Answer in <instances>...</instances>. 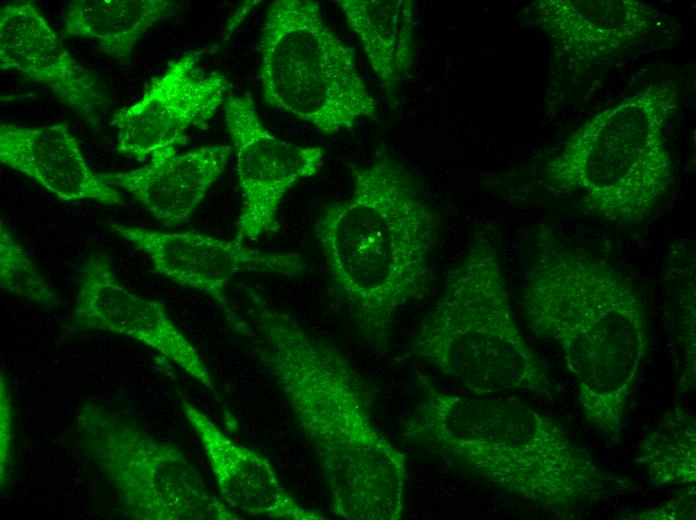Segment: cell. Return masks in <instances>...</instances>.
<instances>
[{"instance_id":"1","label":"cell","mask_w":696,"mask_h":520,"mask_svg":"<svg viewBox=\"0 0 696 520\" xmlns=\"http://www.w3.org/2000/svg\"><path fill=\"white\" fill-rule=\"evenodd\" d=\"M246 319L234 330L285 396L310 444L331 511L347 520H400L408 460L378 428L368 384L344 353L244 287Z\"/></svg>"},{"instance_id":"2","label":"cell","mask_w":696,"mask_h":520,"mask_svg":"<svg viewBox=\"0 0 696 520\" xmlns=\"http://www.w3.org/2000/svg\"><path fill=\"white\" fill-rule=\"evenodd\" d=\"M521 308L530 332L562 351L587 422L617 441L649 346L635 287L604 259L542 228L535 235Z\"/></svg>"},{"instance_id":"3","label":"cell","mask_w":696,"mask_h":520,"mask_svg":"<svg viewBox=\"0 0 696 520\" xmlns=\"http://www.w3.org/2000/svg\"><path fill=\"white\" fill-rule=\"evenodd\" d=\"M350 174L351 195L320 212L314 235L357 330L386 350L396 316L431 285L440 219L421 182L386 148Z\"/></svg>"},{"instance_id":"4","label":"cell","mask_w":696,"mask_h":520,"mask_svg":"<svg viewBox=\"0 0 696 520\" xmlns=\"http://www.w3.org/2000/svg\"><path fill=\"white\" fill-rule=\"evenodd\" d=\"M457 394L427 384L403 437L448 465L551 510L604 499L620 482L549 416L513 396Z\"/></svg>"},{"instance_id":"5","label":"cell","mask_w":696,"mask_h":520,"mask_svg":"<svg viewBox=\"0 0 696 520\" xmlns=\"http://www.w3.org/2000/svg\"><path fill=\"white\" fill-rule=\"evenodd\" d=\"M410 348L419 360L472 394L554 396L545 363L516 322L499 244L488 229L471 237L417 325Z\"/></svg>"},{"instance_id":"6","label":"cell","mask_w":696,"mask_h":520,"mask_svg":"<svg viewBox=\"0 0 696 520\" xmlns=\"http://www.w3.org/2000/svg\"><path fill=\"white\" fill-rule=\"evenodd\" d=\"M679 96L647 85L587 119L541 167L550 195H575L581 211L616 225L648 218L674 184L668 131Z\"/></svg>"},{"instance_id":"7","label":"cell","mask_w":696,"mask_h":520,"mask_svg":"<svg viewBox=\"0 0 696 520\" xmlns=\"http://www.w3.org/2000/svg\"><path fill=\"white\" fill-rule=\"evenodd\" d=\"M257 48L263 98L270 106L326 135L376 116L354 49L326 24L316 1L272 2Z\"/></svg>"},{"instance_id":"8","label":"cell","mask_w":696,"mask_h":520,"mask_svg":"<svg viewBox=\"0 0 696 520\" xmlns=\"http://www.w3.org/2000/svg\"><path fill=\"white\" fill-rule=\"evenodd\" d=\"M76 445L116 493L133 520H237L175 445L131 416L85 401L74 420Z\"/></svg>"},{"instance_id":"9","label":"cell","mask_w":696,"mask_h":520,"mask_svg":"<svg viewBox=\"0 0 696 520\" xmlns=\"http://www.w3.org/2000/svg\"><path fill=\"white\" fill-rule=\"evenodd\" d=\"M223 108L242 196L234 240L255 241L278 231L277 215L285 194L319 172L325 152L320 146L297 145L275 136L248 93H229Z\"/></svg>"},{"instance_id":"10","label":"cell","mask_w":696,"mask_h":520,"mask_svg":"<svg viewBox=\"0 0 696 520\" xmlns=\"http://www.w3.org/2000/svg\"><path fill=\"white\" fill-rule=\"evenodd\" d=\"M206 49L192 50L153 78L140 99L113 115L116 150L138 161L189 142L190 131L206 129L228 96L230 83L201 65Z\"/></svg>"},{"instance_id":"11","label":"cell","mask_w":696,"mask_h":520,"mask_svg":"<svg viewBox=\"0 0 696 520\" xmlns=\"http://www.w3.org/2000/svg\"><path fill=\"white\" fill-rule=\"evenodd\" d=\"M107 226L143 251L155 272L214 299L230 326L239 317L226 296V287L235 276L261 273L292 278L303 274L306 268L298 253L265 251L234 239L222 240L194 231H154L114 222Z\"/></svg>"},{"instance_id":"12","label":"cell","mask_w":696,"mask_h":520,"mask_svg":"<svg viewBox=\"0 0 696 520\" xmlns=\"http://www.w3.org/2000/svg\"><path fill=\"white\" fill-rule=\"evenodd\" d=\"M69 328L130 337L157 351L217 395L210 371L173 322L164 303L127 288L115 275L106 252L83 261Z\"/></svg>"},{"instance_id":"13","label":"cell","mask_w":696,"mask_h":520,"mask_svg":"<svg viewBox=\"0 0 696 520\" xmlns=\"http://www.w3.org/2000/svg\"><path fill=\"white\" fill-rule=\"evenodd\" d=\"M522 15L580 66L618 55L668 27L661 12L641 0H537Z\"/></svg>"},{"instance_id":"14","label":"cell","mask_w":696,"mask_h":520,"mask_svg":"<svg viewBox=\"0 0 696 520\" xmlns=\"http://www.w3.org/2000/svg\"><path fill=\"white\" fill-rule=\"evenodd\" d=\"M0 65L48 88L90 127L111 103L105 85L70 54L33 1L2 7Z\"/></svg>"},{"instance_id":"15","label":"cell","mask_w":696,"mask_h":520,"mask_svg":"<svg viewBox=\"0 0 696 520\" xmlns=\"http://www.w3.org/2000/svg\"><path fill=\"white\" fill-rule=\"evenodd\" d=\"M214 475L221 499L234 511L283 520H322L319 511L300 505L282 486L262 455L228 437L204 412L181 401Z\"/></svg>"},{"instance_id":"16","label":"cell","mask_w":696,"mask_h":520,"mask_svg":"<svg viewBox=\"0 0 696 520\" xmlns=\"http://www.w3.org/2000/svg\"><path fill=\"white\" fill-rule=\"evenodd\" d=\"M232 146L211 144L179 153L166 148L152 154L139 168L101 173L102 180L132 194L166 227L184 222L223 174Z\"/></svg>"},{"instance_id":"17","label":"cell","mask_w":696,"mask_h":520,"mask_svg":"<svg viewBox=\"0 0 696 520\" xmlns=\"http://www.w3.org/2000/svg\"><path fill=\"white\" fill-rule=\"evenodd\" d=\"M1 162L33 179L58 198L123 205L122 193L87 165L76 138L64 123L38 128L2 123Z\"/></svg>"},{"instance_id":"18","label":"cell","mask_w":696,"mask_h":520,"mask_svg":"<svg viewBox=\"0 0 696 520\" xmlns=\"http://www.w3.org/2000/svg\"><path fill=\"white\" fill-rule=\"evenodd\" d=\"M349 29L359 39L388 103L395 108L402 83L416 59L413 0H338Z\"/></svg>"},{"instance_id":"19","label":"cell","mask_w":696,"mask_h":520,"mask_svg":"<svg viewBox=\"0 0 696 520\" xmlns=\"http://www.w3.org/2000/svg\"><path fill=\"white\" fill-rule=\"evenodd\" d=\"M179 5L167 0H77L65 9L63 38L95 40L109 57L125 64L138 41Z\"/></svg>"},{"instance_id":"20","label":"cell","mask_w":696,"mask_h":520,"mask_svg":"<svg viewBox=\"0 0 696 520\" xmlns=\"http://www.w3.org/2000/svg\"><path fill=\"white\" fill-rule=\"evenodd\" d=\"M636 461L652 483L660 486L694 484L696 479V421L681 406L669 409L639 444Z\"/></svg>"},{"instance_id":"21","label":"cell","mask_w":696,"mask_h":520,"mask_svg":"<svg viewBox=\"0 0 696 520\" xmlns=\"http://www.w3.org/2000/svg\"><path fill=\"white\" fill-rule=\"evenodd\" d=\"M665 284L676 294V344L682 390L695 386V250L687 240L669 246L663 265Z\"/></svg>"},{"instance_id":"22","label":"cell","mask_w":696,"mask_h":520,"mask_svg":"<svg viewBox=\"0 0 696 520\" xmlns=\"http://www.w3.org/2000/svg\"><path fill=\"white\" fill-rule=\"evenodd\" d=\"M0 286L20 298L54 306L60 298L12 231L1 221Z\"/></svg>"},{"instance_id":"23","label":"cell","mask_w":696,"mask_h":520,"mask_svg":"<svg viewBox=\"0 0 696 520\" xmlns=\"http://www.w3.org/2000/svg\"><path fill=\"white\" fill-rule=\"evenodd\" d=\"M0 417H1V485L3 487L8 477L9 467L13 456L14 430H13V405L8 380L1 371L0 380Z\"/></svg>"},{"instance_id":"24","label":"cell","mask_w":696,"mask_h":520,"mask_svg":"<svg viewBox=\"0 0 696 520\" xmlns=\"http://www.w3.org/2000/svg\"><path fill=\"white\" fill-rule=\"evenodd\" d=\"M628 519H694L695 518V488H687V492L678 498L670 500L665 505L629 514Z\"/></svg>"}]
</instances>
